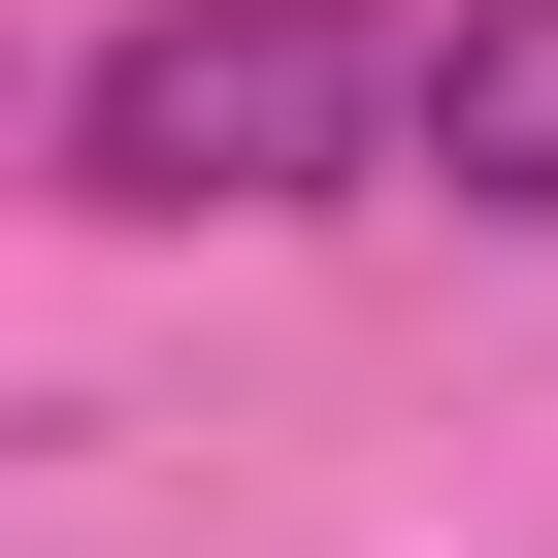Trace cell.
<instances>
[{
    "label": "cell",
    "mask_w": 558,
    "mask_h": 558,
    "mask_svg": "<svg viewBox=\"0 0 558 558\" xmlns=\"http://www.w3.org/2000/svg\"><path fill=\"white\" fill-rule=\"evenodd\" d=\"M66 165L132 230H197V197H362V165H427V34H395V0H165V34H99Z\"/></svg>",
    "instance_id": "1"
},
{
    "label": "cell",
    "mask_w": 558,
    "mask_h": 558,
    "mask_svg": "<svg viewBox=\"0 0 558 558\" xmlns=\"http://www.w3.org/2000/svg\"><path fill=\"white\" fill-rule=\"evenodd\" d=\"M427 165L558 230V0H460V34H427Z\"/></svg>",
    "instance_id": "2"
}]
</instances>
